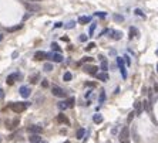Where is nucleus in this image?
<instances>
[{"mask_svg":"<svg viewBox=\"0 0 158 143\" xmlns=\"http://www.w3.org/2000/svg\"><path fill=\"white\" fill-rule=\"evenodd\" d=\"M76 26V21H68L67 24H64V28H73Z\"/></svg>","mask_w":158,"mask_h":143,"instance_id":"obj_34","label":"nucleus"},{"mask_svg":"<svg viewBox=\"0 0 158 143\" xmlns=\"http://www.w3.org/2000/svg\"><path fill=\"white\" fill-rule=\"evenodd\" d=\"M124 61H125V64H127V65H131V60H130L128 55H124Z\"/></svg>","mask_w":158,"mask_h":143,"instance_id":"obj_35","label":"nucleus"},{"mask_svg":"<svg viewBox=\"0 0 158 143\" xmlns=\"http://www.w3.org/2000/svg\"><path fill=\"white\" fill-rule=\"evenodd\" d=\"M96 85L97 84L93 82V81H86V82H84V86H88V88H96Z\"/></svg>","mask_w":158,"mask_h":143,"instance_id":"obj_30","label":"nucleus"},{"mask_svg":"<svg viewBox=\"0 0 158 143\" xmlns=\"http://www.w3.org/2000/svg\"><path fill=\"white\" fill-rule=\"evenodd\" d=\"M27 132L30 135H40L43 132V126L41 125H30L27 128Z\"/></svg>","mask_w":158,"mask_h":143,"instance_id":"obj_6","label":"nucleus"},{"mask_svg":"<svg viewBox=\"0 0 158 143\" xmlns=\"http://www.w3.org/2000/svg\"><path fill=\"white\" fill-rule=\"evenodd\" d=\"M96 16H98V17H105L107 14H105V13H101V12H100V13H96Z\"/></svg>","mask_w":158,"mask_h":143,"instance_id":"obj_42","label":"nucleus"},{"mask_svg":"<svg viewBox=\"0 0 158 143\" xmlns=\"http://www.w3.org/2000/svg\"><path fill=\"white\" fill-rule=\"evenodd\" d=\"M84 135H86V129H84V128H80V129L77 130V135H76V137H77V139H83Z\"/></svg>","mask_w":158,"mask_h":143,"instance_id":"obj_22","label":"nucleus"},{"mask_svg":"<svg viewBox=\"0 0 158 143\" xmlns=\"http://www.w3.org/2000/svg\"><path fill=\"white\" fill-rule=\"evenodd\" d=\"M110 37H111L113 40H115V41H118V40H121V37H123V33L121 31H118V30H111L110 31Z\"/></svg>","mask_w":158,"mask_h":143,"instance_id":"obj_8","label":"nucleus"},{"mask_svg":"<svg viewBox=\"0 0 158 143\" xmlns=\"http://www.w3.org/2000/svg\"><path fill=\"white\" fill-rule=\"evenodd\" d=\"M96 27H97V23H93V24L90 26V30H88V36H93L94 31H96Z\"/></svg>","mask_w":158,"mask_h":143,"instance_id":"obj_28","label":"nucleus"},{"mask_svg":"<svg viewBox=\"0 0 158 143\" xmlns=\"http://www.w3.org/2000/svg\"><path fill=\"white\" fill-rule=\"evenodd\" d=\"M51 94L54 95V96H57V98H64L66 96V91L61 89L60 86H57V85L51 86Z\"/></svg>","mask_w":158,"mask_h":143,"instance_id":"obj_5","label":"nucleus"},{"mask_svg":"<svg viewBox=\"0 0 158 143\" xmlns=\"http://www.w3.org/2000/svg\"><path fill=\"white\" fill-rule=\"evenodd\" d=\"M34 2H39V0H34Z\"/></svg>","mask_w":158,"mask_h":143,"instance_id":"obj_49","label":"nucleus"},{"mask_svg":"<svg viewBox=\"0 0 158 143\" xmlns=\"http://www.w3.org/2000/svg\"><path fill=\"white\" fill-rule=\"evenodd\" d=\"M118 139H120V143H130V129H128V126H124L121 129Z\"/></svg>","mask_w":158,"mask_h":143,"instance_id":"obj_2","label":"nucleus"},{"mask_svg":"<svg viewBox=\"0 0 158 143\" xmlns=\"http://www.w3.org/2000/svg\"><path fill=\"white\" fill-rule=\"evenodd\" d=\"M105 98H107V95H105V91L104 89H101L100 91V96H98V104L100 105H103L105 102Z\"/></svg>","mask_w":158,"mask_h":143,"instance_id":"obj_19","label":"nucleus"},{"mask_svg":"<svg viewBox=\"0 0 158 143\" xmlns=\"http://www.w3.org/2000/svg\"><path fill=\"white\" fill-rule=\"evenodd\" d=\"M22 28V24H19V26H14V27H10V28H7V33H13V31H17V30H20Z\"/></svg>","mask_w":158,"mask_h":143,"instance_id":"obj_31","label":"nucleus"},{"mask_svg":"<svg viewBox=\"0 0 158 143\" xmlns=\"http://www.w3.org/2000/svg\"><path fill=\"white\" fill-rule=\"evenodd\" d=\"M17 76H20V74H10V75L7 76L6 82L9 84V85H13V84H14V78H17Z\"/></svg>","mask_w":158,"mask_h":143,"instance_id":"obj_15","label":"nucleus"},{"mask_svg":"<svg viewBox=\"0 0 158 143\" xmlns=\"http://www.w3.org/2000/svg\"><path fill=\"white\" fill-rule=\"evenodd\" d=\"M134 108H135V115L140 116L141 113H143V102H138L137 101L135 104H134Z\"/></svg>","mask_w":158,"mask_h":143,"instance_id":"obj_12","label":"nucleus"},{"mask_svg":"<svg viewBox=\"0 0 158 143\" xmlns=\"http://www.w3.org/2000/svg\"><path fill=\"white\" fill-rule=\"evenodd\" d=\"M94 46H96V44H94V43H88V46H87V47H86V50H87V51H88V50H91V48H94Z\"/></svg>","mask_w":158,"mask_h":143,"instance_id":"obj_37","label":"nucleus"},{"mask_svg":"<svg viewBox=\"0 0 158 143\" xmlns=\"http://www.w3.org/2000/svg\"><path fill=\"white\" fill-rule=\"evenodd\" d=\"M20 95H22L23 98H29V96H30V88L23 85L22 88H20Z\"/></svg>","mask_w":158,"mask_h":143,"instance_id":"obj_11","label":"nucleus"},{"mask_svg":"<svg viewBox=\"0 0 158 143\" xmlns=\"http://www.w3.org/2000/svg\"><path fill=\"white\" fill-rule=\"evenodd\" d=\"M96 76H97L98 81H101V82H107V81H108V74L107 72H98Z\"/></svg>","mask_w":158,"mask_h":143,"instance_id":"obj_13","label":"nucleus"},{"mask_svg":"<svg viewBox=\"0 0 158 143\" xmlns=\"http://www.w3.org/2000/svg\"><path fill=\"white\" fill-rule=\"evenodd\" d=\"M67 105H68V108L74 106V98H68V99H67Z\"/></svg>","mask_w":158,"mask_h":143,"instance_id":"obj_33","label":"nucleus"},{"mask_svg":"<svg viewBox=\"0 0 158 143\" xmlns=\"http://www.w3.org/2000/svg\"><path fill=\"white\" fill-rule=\"evenodd\" d=\"M135 14H137V16H141V17H144V14L141 13V10H138V9L135 10Z\"/></svg>","mask_w":158,"mask_h":143,"instance_id":"obj_41","label":"nucleus"},{"mask_svg":"<svg viewBox=\"0 0 158 143\" xmlns=\"http://www.w3.org/2000/svg\"><path fill=\"white\" fill-rule=\"evenodd\" d=\"M138 36V31H137L135 27H130V38H134V37Z\"/></svg>","mask_w":158,"mask_h":143,"instance_id":"obj_24","label":"nucleus"},{"mask_svg":"<svg viewBox=\"0 0 158 143\" xmlns=\"http://www.w3.org/2000/svg\"><path fill=\"white\" fill-rule=\"evenodd\" d=\"M51 48H53V51H54V52H60V51H61V48L59 47V44H57V43H51Z\"/></svg>","mask_w":158,"mask_h":143,"instance_id":"obj_27","label":"nucleus"},{"mask_svg":"<svg viewBox=\"0 0 158 143\" xmlns=\"http://www.w3.org/2000/svg\"><path fill=\"white\" fill-rule=\"evenodd\" d=\"M113 18H114L117 23H123V21H124V16H121V14H114V16H113Z\"/></svg>","mask_w":158,"mask_h":143,"instance_id":"obj_25","label":"nucleus"},{"mask_svg":"<svg viewBox=\"0 0 158 143\" xmlns=\"http://www.w3.org/2000/svg\"><path fill=\"white\" fill-rule=\"evenodd\" d=\"M57 120H59L60 123H66V125H68V123H70V122H68V119H67V116H66L64 113H59Z\"/></svg>","mask_w":158,"mask_h":143,"instance_id":"obj_16","label":"nucleus"},{"mask_svg":"<svg viewBox=\"0 0 158 143\" xmlns=\"http://www.w3.org/2000/svg\"><path fill=\"white\" fill-rule=\"evenodd\" d=\"M39 78H40V75H39V74H34V75L30 78V82H31V84H37Z\"/></svg>","mask_w":158,"mask_h":143,"instance_id":"obj_29","label":"nucleus"},{"mask_svg":"<svg viewBox=\"0 0 158 143\" xmlns=\"http://www.w3.org/2000/svg\"><path fill=\"white\" fill-rule=\"evenodd\" d=\"M117 65H118V70H120L123 78L125 79V78H127V71H125V61H124V58L117 57Z\"/></svg>","mask_w":158,"mask_h":143,"instance_id":"obj_3","label":"nucleus"},{"mask_svg":"<svg viewBox=\"0 0 158 143\" xmlns=\"http://www.w3.org/2000/svg\"><path fill=\"white\" fill-rule=\"evenodd\" d=\"M152 89H154V92H158V84H154V88Z\"/></svg>","mask_w":158,"mask_h":143,"instance_id":"obj_43","label":"nucleus"},{"mask_svg":"<svg viewBox=\"0 0 158 143\" xmlns=\"http://www.w3.org/2000/svg\"><path fill=\"white\" fill-rule=\"evenodd\" d=\"M73 79V74L70 72V71H66L64 74H63V81H66V82H70Z\"/></svg>","mask_w":158,"mask_h":143,"instance_id":"obj_17","label":"nucleus"},{"mask_svg":"<svg viewBox=\"0 0 158 143\" xmlns=\"http://www.w3.org/2000/svg\"><path fill=\"white\" fill-rule=\"evenodd\" d=\"M4 96V92H3V89H0V99Z\"/></svg>","mask_w":158,"mask_h":143,"instance_id":"obj_44","label":"nucleus"},{"mask_svg":"<svg viewBox=\"0 0 158 143\" xmlns=\"http://www.w3.org/2000/svg\"><path fill=\"white\" fill-rule=\"evenodd\" d=\"M47 58L51 60L53 62H63V60H64V57L60 52H47Z\"/></svg>","mask_w":158,"mask_h":143,"instance_id":"obj_4","label":"nucleus"},{"mask_svg":"<svg viewBox=\"0 0 158 143\" xmlns=\"http://www.w3.org/2000/svg\"><path fill=\"white\" fill-rule=\"evenodd\" d=\"M157 54H158V50H157Z\"/></svg>","mask_w":158,"mask_h":143,"instance_id":"obj_50","label":"nucleus"},{"mask_svg":"<svg viewBox=\"0 0 158 143\" xmlns=\"http://www.w3.org/2000/svg\"><path fill=\"white\" fill-rule=\"evenodd\" d=\"M91 21V17H88V16H81V17H78V23L80 24H87V23Z\"/></svg>","mask_w":158,"mask_h":143,"instance_id":"obj_18","label":"nucleus"},{"mask_svg":"<svg viewBox=\"0 0 158 143\" xmlns=\"http://www.w3.org/2000/svg\"><path fill=\"white\" fill-rule=\"evenodd\" d=\"M91 95V91H88V92H86V98H88Z\"/></svg>","mask_w":158,"mask_h":143,"instance_id":"obj_45","label":"nucleus"},{"mask_svg":"<svg viewBox=\"0 0 158 143\" xmlns=\"http://www.w3.org/2000/svg\"><path fill=\"white\" fill-rule=\"evenodd\" d=\"M143 109L150 112V109H151V106H150V101H143Z\"/></svg>","mask_w":158,"mask_h":143,"instance_id":"obj_26","label":"nucleus"},{"mask_svg":"<svg viewBox=\"0 0 158 143\" xmlns=\"http://www.w3.org/2000/svg\"><path fill=\"white\" fill-rule=\"evenodd\" d=\"M44 71H47V72H50V71H53V64H50V62H47V64H44Z\"/></svg>","mask_w":158,"mask_h":143,"instance_id":"obj_32","label":"nucleus"},{"mask_svg":"<svg viewBox=\"0 0 158 143\" xmlns=\"http://www.w3.org/2000/svg\"><path fill=\"white\" fill-rule=\"evenodd\" d=\"M2 40H3V34H0V41H2Z\"/></svg>","mask_w":158,"mask_h":143,"instance_id":"obj_46","label":"nucleus"},{"mask_svg":"<svg viewBox=\"0 0 158 143\" xmlns=\"http://www.w3.org/2000/svg\"><path fill=\"white\" fill-rule=\"evenodd\" d=\"M34 58L37 61H41V60H44V58H47V52H44V51H37L36 54H34Z\"/></svg>","mask_w":158,"mask_h":143,"instance_id":"obj_14","label":"nucleus"},{"mask_svg":"<svg viewBox=\"0 0 158 143\" xmlns=\"http://www.w3.org/2000/svg\"><path fill=\"white\" fill-rule=\"evenodd\" d=\"M157 72H158V62H157Z\"/></svg>","mask_w":158,"mask_h":143,"instance_id":"obj_47","label":"nucleus"},{"mask_svg":"<svg viewBox=\"0 0 158 143\" xmlns=\"http://www.w3.org/2000/svg\"><path fill=\"white\" fill-rule=\"evenodd\" d=\"M84 71L90 75H97L98 74V67L96 65H84Z\"/></svg>","mask_w":158,"mask_h":143,"instance_id":"obj_7","label":"nucleus"},{"mask_svg":"<svg viewBox=\"0 0 158 143\" xmlns=\"http://www.w3.org/2000/svg\"><path fill=\"white\" fill-rule=\"evenodd\" d=\"M29 142L30 143H41L43 140H41L40 135H30V136H29Z\"/></svg>","mask_w":158,"mask_h":143,"instance_id":"obj_9","label":"nucleus"},{"mask_svg":"<svg viewBox=\"0 0 158 143\" xmlns=\"http://www.w3.org/2000/svg\"><path fill=\"white\" fill-rule=\"evenodd\" d=\"M41 86H44V88H47V86H49V82H47L46 79H44V81H41Z\"/></svg>","mask_w":158,"mask_h":143,"instance_id":"obj_39","label":"nucleus"},{"mask_svg":"<svg viewBox=\"0 0 158 143\" xmlns=\"http://www.w3.org/2000/svg\"><path fill=\"white\" fill-rule=\"evenodd\" d=\"M67 108H68L67 101H61V102H59V109H60V111H66Z\"/></svg>","mask_w":158,"mask_h":143,"instance_id":"obj_23","label":"nucleus"},{"mask_svg":"<svg viewBox=\"0 0 158 143\" xmlns=\"http://www.w3.org/2000/svg\"><path fill=\"white\" fill-rule=\"evenodd\" d=\"M24 6L27 10H30V12H39L40 10V6L39 4H31V3H26L24 2Z\"/></svg>","mask_w":158,"mask_h":143,"instance_id":"obj_10","label":"nucleus"},{"mask_svg":"<svg viewBox=\"0 0 158 143\" xmlns=\"http://www.w3.org/2000/svg\"><path fill=\"white\" fill-rule=\"evenodd\" d=\"M78 40H80V41H83V43H84V41H87V36H86V34H81V36L78 37Z\"/></svg>","mask_w":158,"mask_h":143,"instance_id":"obj_36","label":"nucleus"},{"mask_svg":"<svg viewBox=\"0 0 158 143\" xmlns=\"http://www.w3.org/2000/svg\"><path fill=\"white\" fill-rule=\"evenodd\" d=\"M9 106H10V109L14 111L16 113H20V112H23V111L29 106V104H27V102H12Z\"/></svg>","mask_w":158,"mask_h":143,"instance_id":"obj_1","label":"nucleus"},{"mask_svg":"<svg viewBox=\"0 0 158 143\" xmlns=\"http://www.w3.org/2000/svg\"><path fill=\"white\" fill-rule=\"evenodd\" d=\"M93 122H94V123H101V122H103L101 113H96V115L93 116Z\"/></svg>","mask_w":158,"mask_h":143,"instance_id":"obj_21","label":"nucleus"},{"mask_svg":"<svg viewBox=\"0 0 158 143\" xmlns=\"http://www.w3.org/2000/svg\"><path fill=\"white\" fill-rule=\"evenodd\" d=\"M64 143H70V142H68V140H67V142H64Z\"/></svg>","mask_w":158,"mask_h":143,"instance_id":"obj_48","label":"nucleus"},{"mask_svg":"<svg viewBox=\"0 0 158 143\" xmlns=\"http://www.w3.org/2000/svg\"><path fill=\"white\" fill-rule=\"evenodd\" d=\"M134 115H135V112H131V113H130V116H128V122H131V120H133Z\"/></svg>","mask_w":158,"mask_h":143,"instance_id":"obj_40","label":"nucleus"},{"mask_svg":"<svg viewBox=\"0 0 158 143\" xmlns=\"http://www.w3.org/2000/svg\"><path fill=\"white\" fill-rule=\"evenodd\" d=\"M100 68H101L103 72H107V71H108V61H107V60L101 61V65H100Z\"/></svg>","mask_w":158,"mask_h":143,"instance_id":"obj_20","label":"nucleus"},{"mask_svg":"<svg viewBox=\"0 0 158 143\" xmlns=\"http://www.w3.org/2000/svg\"><path fill=\"white\" fill-rule=\"evenodd\" d=\"M91 60H93L91 57H84L83 60H81V62H88V61H91Z\"/></svg>","mask_w":158,"mask_h":143,"instance_id":"obj_38","label":"nucleus"}]
</instances>
